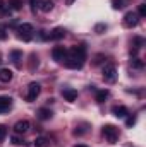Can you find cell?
<instances>
[{
    "label": "cell",
    "instance_id": "6da1fadb",
    "mask_svg": "<svg viewBox=\"0 0 146 147\" xmlns=\"http://www.w3.org/2000/svg\"><path fill=\"white\" fill-rule=\"evenodd\" d=\"M84 60H86V46L84 45H74L72 48L67 51V58L64 62H65L67 69L77 70V69H83Z\"/></svg>",
    "mask_w": 146,
    "mask_h": 147
},
{
    "label": "cell",
    "instance_id": "7a4b0ae2",
    "mask_svg": "<svg viewBox=\"0 0 146 147\" xmlns=\"http://www.w3.org/2000/svg\"><path fill=\"white\" fill-rule=\"evenodd\" d=\"M33 34H35V28H33L31 24H21V26L17 28V38H19L21 41H24V43L31 41V39H33Z\"/></svg>",
    "mask_w": 146,
    "mask_h": 147
},
{
    "label": "cell",
    "instance_id": "3957f363",
    "mask_svg": "<svg viewBox=\"0 0 146 147\" xmlns=\"http://www.w3.org/2000/svg\"><path fill=\"white\" fill-rule=\"evenodd\" d=\"M102 134H103V137L108 140V144H115L117 139H119V128H117L115 125H105L103 130H102Z\"/></svg>",
    "mask_w": 146,
    "mask_h": 147
},
{
    "label": "cell",
    "instance_id": "277c9868",
    "mask_svg": "<svg viewBox=\"0 0 146 147\" xmlns=\"http://www.w3.org/2000/svg\"><path fill=\"white\" fill-rule=\"evenodd\" d=\"M40 92H41V86H40L38 82H31V84H29V87H28V94H26V101H29V103H33V101H36V98L40 96Z\"/></svg>",
    "mask_w": 146,
    "mask_h": 147
},
{
    "label": "cell",
    "instance_id": "5b68a950",
    "mask_svg": "<svg viewBox=\"0 0 146 147\" xmlns=\"http://www.w3.org/2000/svg\"><path fill=\"white\" fill-rule=\"evenodd\" d=\"M103 79H105L107 82H115V80H117V69H115V65L107 63V65L103 67Z\"/></svg>",
    "mask_w": 146,
    "mask_h": 147
},
{
    "label": "cell",
    "instance_id": "8992f818",
    "mask_svg": "<svg viewBox=\"0 0 146 147\" xmlns=\"http://www.w3.org/2000/svg\"><path fill=\"white\" fill-rule=\"evenodd\" d=\"M124 26L126 28H136L138 26V22H139V16L136 14V12H127L126 16H124Z\"/></svg>",
    "mask_w": 146,
    "mask_h": 147
},
{
    "label": "cell",
    "instance_id": "52a82bcc",
    "mask_svg": "<svg viewBox=\"0 0 146 147\" xmlns=\"http://www.w3.org/2000/svg\"><path fill=\"white\" fill-rule=\"evenodd\" d=\"M52 57H53V60H55V62L62 63V62L67 58V50H65L64 46H55V48L52 50Z\"/></svg>",
    "mask_w": 146,
    "mask_h": 147
},
{
    "label": "cell",
    "instance_id": "ba28073f",
    "mask_svg": "<svg viewBox=\"0 0 146 147\" xmlns=\"http://www.w3.org/2000/svg\"><path fill=\"white\" fill-rule=\"evenodd\" d=\"M62 96H64V99H65V101H69V103H74V101L77 99V91H76V89H72V87L62 89Z\"/></svg>",
    "mask_w": 146,
    "mask_h": 147
},
{
    "label": "cell",
    "instance_id": "9c48e42d",
    "mask_svg": "<svg viewBox=\"0 0 146 147\" xmlns=\"http://www.w3.org/2000/svg\"><path fill=\"white\" fill-rule=\"evenodd\" d=\"M29 130V121L28 120H19L16 125H14V132L16 134H26Z\"/></svg>",
    "mask_w": 146,
    "mask_h": 147
},
{
    "label": "cell",
    "instance_id": "30bf717a",
    "mask_svg": "<svg viewBox=\"0 0 146 147\" xmlns=\"http://www.w3.org/2000/svg\"><path fill=\"white\" fill-rule=\"evenodd\" d=\"M12 108V98L9 96H0V113H5Z\"/></svg>",
    "mask_w": 146,
    "mask_h": 147
},
{
    "label": "cell",
    "instance_id": "8fae6325",
    "mask_svg": "<svg viewBox=\"0 0 146 147\" xmlns=\"http://www.w3.org/2000/svg\"><path fill=\"white\" fill-rule=\"evenodd\" d=\"M10 60H12V63H14L17 69H21V67H23V63H21V60H23V51L12 50V51H10Z\"/></svg>",
    "mask_w": 146,
    "mask_h": 147
},
{
    "label": "cell",
    "instance_id": "7c38bea8",
    "mask_svg": "<svg viewBox=\"0 0 146 147\" xmlns=\"http://www.w3.org/2000/svg\"><path fill=\"white\" fill-rule=\"evenodd\" d=\"M143 38H139V36H136L134 39H132V46H131V57H136L138 55V51H139V48L143 46Z\"/></svg>",
    "mask_w": 146,
    "mask_h": 147
},
{
    "label": "cell",
    "instance_id": "4fadbf2b",
    "mask_svg": "<svg viewBox=\"0 0 146 147\" xmlns=\"http://www.w3.org/2000/svg\"><path fill=\"white\" fill-rule=\"evenodd\" d=\"M112 113H113L117 118H126V116L129 115V110H127L126 106L119 105V106H113V108H112Z\"/></svg>",
    "mask_w": 146,
    "mask_h": 147
},
{
    "label": "cell",
    "instance_id": "5bb4252c",
    "mask_svg": "<svg viewBox=\"0 0 146 147\" xmlns=\"http://www.w3.org/2000/svg\"><path fill=\"white\" fill-rule=\"evenodd\" d=\"M38 65H40L38 55L36 53H31V55H29V60H28V69H29V72H35V70L38 69Z\"/></svg>",
    "mask_w": 146,
    "mask_h": 147
},
{
    "label": "cell",
    "instance_id": "9a60e30c",
    "mask_svg": "<svg viewBox=\"0 0 146 147\" xmlns=\"http://www.w3.org/2000/svg\"><path fill=\"white\" fill-rule=\"evenodd\" d=\"M64 36H65V29H64V28H55V29L48 34V38H50V39H55V41L62 39Z\"/></svg>",
    "mask_w": 146,
    "mask_h": 147
},
{
    "label": "cell",
    "instance_id": "2e32d148",
    "mask_svg": "<svg viewBox=\"0 0 146 147\" xmlns=\"http://www.w3.org/2000/svg\"><path fill=\"white\" fill-rule=\"evenodd\" d=\"M12 70H9V69H0V82H3V84H7V82H10L12 80Z\"/></svg>",
    "mask_w": 146,
    "mask_h": 147
},
{
    "label": "cell",
    "instance_id": "e0dca14e",
    "mask_svg": "<svg viewBox=\"0 0 146 147\" xmlns=\"http://www.w3.org/2000/svg\"><path fill=\"white\" fill-rule=\"evenodd\" d=\"M52 110H48V108H40V110L36 111V116L40 118V120H50L52 118Z\"/></svg>",
    "mask_w": 146,
    "mask_h": 147
},
{
    "label": "cell",
    "instance_id": "ac0fdd59",
    "mask_svg": "<svg viewBox=\"0 0 146 147\" xmlns=\"http://www.w3.org/2000/svg\"><path fill=\"white\" fill-rule=\"evenodd\" d=\"M88 130H89V125H88V123H81V125H77V127H76L74 135H76V137H81V135L88 134Z\"/></svg>",
    "mask_w": 146,
    "mask_h": 147
},
{
    "label": "cell",
    "instance_id": "d6986e66",
    "mask_svg": "<svg viewBox=\"0 0 146 147\" xmlns=\"http://www.w3.org/2000/svg\"><path fill=\"white\" fill-rule=\"evenodd\" d=\"M108 96H110L108 89H102V91L96 92V101H98V103H105V99H107Z\"/></svg>",
    "mask_w": 146,
    "mask_h": 147
},
{
    "label": "cell",
    "instance_id": "ffe728a7",
    "mask_svg": "<svg viewBox=\"0 0 146 147\" xmlns=\"http://www.w3.org/2000/svg\"><path fill=\"white\" fill-rule=\"evenodd\" d=\"M52 9H53V2H52V0H43V2H40V10L50 12Z\"/></svg>",
    "mask_w": 146,
    "mask_h": 147
},
{
    "label": "cell",
    "instance_id": "44dd1931",
    "mask_svg": "<svg viewBox=\"0 0 146 147\" xmlns=\"http://www.w3.org/2000/svg\"><path fill=\"white\" fill-rule=\"evenodd\" d=\"M10 10H21L23 9V0H9V5H7Z\"/></svg>",
    "mask_w": 146,
    "mask_h": 147
},
{
    "label": "cell",
    "instance_id": "7402d4cb",
    "mask_svg": "<svg viewBox=\"0 0 146 147\" xmlns=\"http://www.w3.org/2000/svg\"><path fill=\"white\" fill-rule=\"evenodd\" d=\"M131 65H132V69H143V67H145V62H143L141 58H138V57H132Z\"/></svg>",
    "mask_w": 146,
    "mask_h": 147
},
{
    "label": "cell",
    "instance_id": "603a6c76",
    "mask_svg": "<svg viewBox=\"0 0 146 147\" xmlns=\"http://www.w3.org/2000/svg\"><path fill=\"white\" fill-rule=\"evenodd\" d=\"M48 146H50V140L45 139V137H38L35 140V147H48Z\"/></svg>",
    "mask_w": 146,
    "mask_h": 147
},
{
    "label": "cell",
    "instance_id": "cb8c5ba5",
    "mask_svg": "<svg viewBox=\"0 0 146 147\" xmlns=\"http://www.w3.org/2000/svg\"><path fill=\"white\" fill-rule=\"evenodd\" d=\"M127 3H129V0H112L113 9H124Z\"/></svg>",
    "mask_w": 146,
    "mask_h": 147
},
{
    "label": "cell",
    "instance_id": "d4e9b609",
    "mask_svg": "<svg viewBox=\"0 0 146 147\" xmlns=\"http://www.w3.org/2000/svg\"><path fill=\"white\" fill-rule=\"evenodd\" d=\"M138 16H139V17H146V3H139Z\"/></svg>",
    "mask_w": 146,
    "mask_h": 147
},
{
    "label": "cell",
    "instance_id": "484cf974",
    "mask_svg": "<svg viewBox=\"0 0 146 147\" xmlns=\"http://www.w3.org/2000/svg\"><path fill=\"white\" fill-rule=\"evenodd\" d=\"M3 39H7V28L3 24H0V41H3Z\"/></svg>",
    "mask_w": 146,
    "mask_h": 147
},
{
    "label": "cell",
    "instance_id": "4316f807",
    "mask_svg": "<svg viewBox=\"0 0 146 147\" xmlns=\"http://www.w3.org/2000/svg\"><path fill=\"white\" fill-rule=\"evenodd\" d=\"M95 31H96L98 34H102L103 31H107V24H96V26H95Z\"/></svg>",
    "mask_w": 146,
    "mask_h": 147
},
{
    "label": "cell",
    "instance_id": "83f0119b",
    "mask_svg": "<svg viewBox=\"0 0 146 147\" xmlns=\"http://www.w3.org/2000/svg\"><path fill=\"white\" fill-rule=\"evenodd\" d=\"M12 144H16V146H23V144H24V140H23L19 135H14V137H12Z\"/></svg>",
    "mask_w": 146,
    "mask_h": 147
},
{
    "label": "cell",
    "instance_id": "f1b7e54d",
    "mask_svg": "<svg viewBox=\"0 0 146 147\" xmlns=\"http://www.w3.org/2000/svg\"><path fill=\"white\" fill-rule=\"evenodd\" d=\"M5 135H7V127L5 125H0V142L5 139Z\"/></svg>",
    "mask_w": 146,
    "mask_h": 147
},
{
    "label": "cell",
    "instance_id": "f546056e",
    "mask_svg": "<svg viewBox=\"0 0 146 147\" xmlns=\"http://www.w3.org/2000/svg\"><path fill=\"white\" fill-rule=\"evenodd\" d=\"M126 125H127V127H134V125H136V116H129V118L126 120Z\"/></svg>",
    "mask_w": 146,
    "mask_h": 147
},
{
    "label": "cell",
    "instance_id": "4dcf8cb0",
    "mask_svg": "<svg viewBox=\"0 0 146 147\" xmlns=\"http://www.w3.org/2000/svg\"><path fill=\"white\" fill-rule=\"evenodd\" d=\"M29 3H31V9H33V12H36L38 9H40V0H29Z\"/></svg>",
    "mask_w": 146,
    "mask_h": 147
},
{
    "label": "cell",
    "instance_id": "1f68e13d",
    "mask_svg": "<svg viewBox=\"0 0 146 147\" xmlns=\"http://www.w3.org/2000/svg\"><path fill=\"white\" fill-rule=\"evenodd\" d=\"M7 10H9V7L5 5V2H3V0H0V14H5Z\"/></svg>",
    "mask_w": 146,
    "mask_h": 147
},
{
    "label": "cell",
    "instance_id": "d6a6232c",
    "mask_svg": "<svg viewBox=\"0 0 146 147\" xmlns=\"http://www.w3.org/2000/svg\"><path fill=\"white\" fill-rule=\"evenodd\" d=\"M103 58H105L103 55H96V57H95V62H93V63H95V65H100V63L103 62Z\"/></svg>",
    "mask_w": 146,
    "mask_h": 147
},
{
    "label": "cell",
    "instance_id": "836d02e7",
    "mask_svg": "<svg viewBox=\"0 0 146 147\" xmlns=\"http://www.w3.org/2000/svg\"><path fill=\"white\" fill-rule=\"evenodd\" d=\"M65 3H67V5H72V3H74V0H65Z\"/></svg>",
    "mask_w": 146,
    "mask_h": 147
},
{
    "label": "cell",
    "instance_id": "e575fe53",
    "mask_svg": "<svg viewBox=\"0 0 146 147\" xmlns=\"http://www.w3.org/2000/svg\"><path fill=\"white\" fill-rule=\"evenodd\" d=\"M74 147H88V146H84V144H77V146H74Z\"/></svg>",
    "mask_w": 146,
    "mask_h": 147
}]
</instances>
